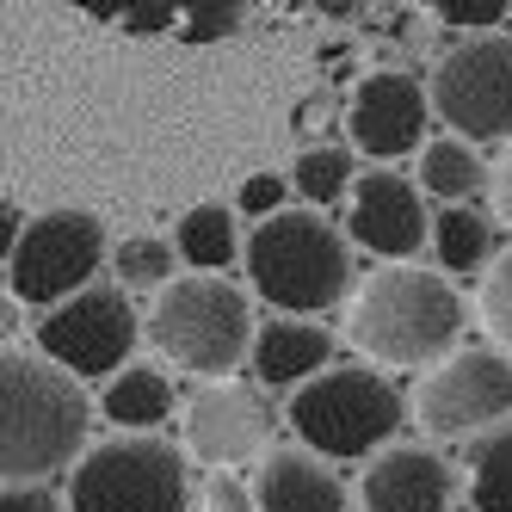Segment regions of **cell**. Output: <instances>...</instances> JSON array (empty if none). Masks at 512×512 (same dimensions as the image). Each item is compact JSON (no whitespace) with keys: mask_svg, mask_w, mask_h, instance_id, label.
Returning a JSON list of instances; mask_svg holds the SVG:
<instances>
[{"mask_svg":"<svg viewBox=\"0 0 512 512\" xmlns=\"http://www.w3.org/2000/svg\"><path fill=\"white\" fill-rule=\"evenodd\" d=\"M0 512H68V500H56L50 488H7Z\"/></svg>","mask_w":512,"mask_h":512,"instance_id":"obj_29","label":"cell"},{"mask_svg":"<svg viewBox=\"0 0 512 512\" xmlns=\"http://www.w3.org/2000/svg\"><path fill=\"white\" fill-rule=\"evenodd\" d=\"M475 315H482L488 340L512 358V247L482 272V284H475Z\"/></svg>","mask_w":512,"mask_h":512,"instance_id":"obj_24","label":"cell"},{"mask_svg":"<svg viewBox=\"0 0 512 512\" xmlns=\"http://www.w3.org/2000/svg\"><path fill=\"white\" fill-rule=\"evenodd\" d=\"M241 7H179V31L186 38H216V31H235Z\"/></svg>","mask_w":512,"mask_h":512,"instance_id":"obj_28","label":"cell"},{"mask_svg":"<svg viewBox=\"0 0 512 512\" xmlns=\"http://www.w3.org/2000/svg\"><path fill=\"white\" fill-rule=\"evenodd\" d=\"M173 266H179V253L161 235H130V241L112 247V278H118V290H149V297H161V290L179 278Z\"/></svg>","mask_w":512,"mask_h":512,"instance_id":"obj_23","label":"cell"},{"mask_svg":"<svg viewBox=\"0 0 512 512\" xmlns=\"http://www.w3.org/2000/svg\"><path fill=\"white\" fill-rule=\"evenodd\" d=\"M401 420H408V401L401 389L377 371V364H334L315 383H303L284 401V426L297 432V445L315 457H383L395 445Z\"/></svg>","mask_w":512,"mask_h":512,"instance_id":"obj_5","label":"cell"},{"mask_svg":"<svg viewBox=\"0 0 512 512\" xmlns=\"http://www.w3.org/2000/svg\"><path fill=\"white\" fill-rule=\"evenodd\" d=\"M198 512H260V500H253V482H241L235 469H204Z\"/></svg>","mask_w":512,"mask_h":512,"instance_id":"obj_27","label":"cell"},{"mask_svg":"<svg viewBox=\"0 0 512 512\" xmlns=\"http://www.w3.org/2000/svg\"><path fill=\"white\" fill-rule=\"evenodd\" d=\"M247 290L278 315L321 321L352 297V235L321 210H284L247 235Z\"/></svg>","mask_w":512,"mask_h":512,"instance_id":"obj_4","label":"cell"},{"mask_svg":"<svg viewBox=\"0 0 512 512\" xmlns=\"http://www.w3.org/2000/svg\"><path fill=\"white\" fill-rule=\"evenodd\" d=\"M432 13L445 31H463V38H488V31H506V19H512L506 0H438Z\"/></svg>","mask_w":512,"mask_h":512,"instance_id":"obj_25","label":"cell"},{"mask_svg":"<svg viewBox=\"0 0 512 512\" xmlns=\"http://www.w3.org/2000/svg\"><path fill=\"white\" fill-rule=\"evenodd\" d=\"M488 186H494V210L512 223V142H506V161H500V173L488 179Z\"/></svg>","mask_w":512,"mask_h":512,"instance_id":"obj_30","label":"cell"},{"mask_svg":"<svg viewBox=\"0 0 512 512\" xmlns=\"http://www.w3.org/2000/svg\"><path fill=\"white\" fill-rule=\"evenodd\" d=\"M142 334H149V346L173 364V371H186L198 383H229L253 358L260 321H253V297L235 278L179 272L161 297H149Z\"/></svg>","mask_w":512,"mask_h":512,"instance_id":"obj_3","label":"cell"},{"mask_svg":"<svg viewBox=\"0 0 512 512\" xmlns=\"http://www.w3.org/2000/svg\"><path fill=\"white\" fill-rule=\"evenodd\" d=\"M432 112L463 142H512V31L457 38L432 68Z\"/></svg>","mask_w":512,"mask_h":512,"instance_id":"obj_9","label":"cell"},{"mask_svg":"<svg viewBox=\"0 0 512 512\" xmlns=\"http://www.w3.org/2000/svg\"><path fill=\"white\" fill-rule=\"evenodd\" d=\"M284 198H290V179H284V173H247L241 192H235V210L253 216V229H260V223H272V216L290 210Z\"/></svg>","mask_w":512,"mask_h":512,"instance_id":"obj_26","label":"cell"},{"mask_svg":"<svg viewBox=\"0 0 512 512\" xmlns=\"http://www.w3.org/2000/svg\"><path fill=\"white\" fill-rule=\"evenodd\" d=\"M432 198L395 167H371L358 173L352 204H346V235L352 247L377 253L383 266H414V253L432 247Z\"/></svg>","mask_w":512,"mask_h":512,"instance_id":"obj_13","label":"cell"},{"mask_svg":"<svg viewBox=\"0 0 512 512\" xmlns=\"http://www.w3.org/2000/svg\"><path fill=\"white\" fill-rule=\"evenodd\" d=\"M235 204H192L186 216L173 223V253H179V266L186 272H216V278H229L235 260H247V235L235 223Z\"/></svg>","mask_w":512,"mask_h":512,"instance_id":"obj_18","label":"cell"},{"mask_svg":"<svg viewBox=\"0 0 512 512\" xmlns=\"http://www.w3.org/2000/svg\"><path fill=\"white\" fill-rule=\"evenodd\" d=\"M253 500L260 512H346V482L334 475V463L290 445V451H272L253 475Z\"/></svg>","mask_w":512,"mask_h":512,"instance_id":"obj_16","label":"cell"},{"mask_svg":"<svg viewBox=\"0 0 512 512\" xmlns=\"http://www.w3.org/2000/svg\"><path fill=\"white\" fill-rule=\"evenodd\" d=\"M62 500H68V512H186L198 494H192L179 445L112 432L75 463Z\"/></svg>","mask_w":512,"mask_h":512,"instance_id":"obj_6","label":"cell"},{"mask_svg":"<svg viewBox=\"0 0 512 512\" xmlns=\"http://www.w3.org/2000/svg\"><path fill=\"white\" fill-rule=\"evenodd\" d=\"M179 438L186 457H198L204 469H241V463H266L272 451V408L260 383H198L179 408Z\"/></svg>","mask_w":512,"mask_h":512,"instance_id":"obj_11","label":"cell"},{"mask_svg":"<svg viewBox=\"0 0 512 512\" xmlns=\"http://www.w3.org/2000/svg\"><path fill=\"white\" fill-rule=\"evenodd\" d=\"M352 186H358V161L352 149H303L297 167H290V192L303 198V210H334V204H352Z\"/></svg>","mask_w":512,"mask_h":512,"instance_id":"obj_21","label":"cell"},{"mask_svg":"<svg viewBox=\"0 0 512 512\" xmlns=\"http://www.w3.org/2000/svg\"><path fill=\"white\" fill-rule=\"evenodd\" d=\"M432 260L445 278H482L500 253H494V223L488 210L475 204H451V210H432Z\"/></svg>","mask_w":512,"mask_h":512,"instance_id":"obj_20","label":"cell"},{"mask_svg":"<svg viewBox=\"0 0 512 512\" xmlns=\"http://www.w3.org/2000/svg\"><path fill=\"white\" fill-rule=\"evenodd\" d=\"M469 506L512 512V420L469 445Z\"/></svg>","mask_w":512,"mask_h":512,"instance_id":"obj_22","label":"cell"},{"mask_svg":"<svg viewBox=\"0 0 512 512\" xmlns=\"http://www.w3.org/2000/svg\"><path fill=\"white\" fill-rule=\"evenodd\" d=\"M457 475L432 445H389L358 469V506L364 512H451Z\"/></svg>","mask_w":512,"mask_h":512,"instance_id":"obj_14","label":"cell"},{"mask_svg":"<svg viewBox=\"0 0 512 512\" xmlns=\"http://www.w3.org/2000/svg\"><path fill=\"white\" fill-rule=\"evenodd\" d=\"M93 401L87 389L56 371L38 346L0 352V475L7 488H44L50 475H75V463L93 451Z\"/></svg>","mask_w":512,"mask_h":512,"instance_id":"obj_1","label":"cell"},{"mask_svg":"<svg viewBox=\"0 0 512 512\" xmlns=\"http://www.w3.org/2000/svg\"><path fill=\"white\" fill-rule=\"evenodd\" d=\"M105 260H112V247H105V223L93 210H44L25 223L19 247L0 266H7V297L50 315L93 290Z\"/></svg>","mask_w":512,"mask_h":512,"instance_id":"obj_7","label":"cell"},{"mask_svg":"<svg viewBox=\"0 0 512 512\" xmlns=\"http://www.w3.org/2000/svg\"><path fill=\"white\" fill-rule=\"evenodd\" d=\"M488 161H482V149L475 142H463V136H432L426 149H420V161H414V186L438 204V210H451V204H475L488 192Z\"/></svg>","mask_w":512,"mask_h":512,"instance_id":"obj_19","label":"cell"},{"mask_svg":"<svg viewBox=\"0 0 512 512\" xmlns=\"http://www.w3.org/2000/svg\"><path fill=\"white\" fill-rule=\"evenodd\" d=\"M432 93L426 81L414 75H401V68H377V75H364L346 99V136H352V149L358 155H371V161H420L426 149V130H432Z\"/></svg>","mask_w":512,"mask_h":512,"instance_id":"obj_12","label":"cell"},{"mask_svg":"<svg viewBox=\"0 0 512 512\" xmlns=\"http://www.w3.org/2000/svg\"><path fill=\"white\" fill-rule=\"evenodd\" d=\"M469 303L457 278H445L438 266H377L352 290L346 303V340L389 371V364H432L451 358L463 340Z\"/></svg>","mask_w":512,"mask_h":512,"instance_id":"obj_2","label":"cell"},{"mask_svg":"<svg viewBox=\"0 0 512 512\" xmlns=\"http://www.w3.org/2000/svg\"><path fill=\"white\" fill-rule=\"evenodd\" d=\"M247 371H253L260 389L297 395L321 371H334V334H327L321 321H303V315H272V321H260V340H253Z\"/></svg>","mask_w":512,"mask_h":512,"instance_id":"obj_15","label":"cell"},{"mask_svg":"<svg viewBox=\"0 0 512 512\" xmlns=\"http://www.w3.org/2000/svg\"><path fill=\"white\" fill-rule=\"evenodd\" d=\"M136 340H149V334H142L130 290H118V284H93L75 303L38 315V327H31V346L56 371H68L75 383H99V389L136 364Z\"/></svg>","mask_w":512,"mask_h":512,"instance_id":"obj_8","label":"cell"},{"mask_svg":"<svg viewBox=\"0 0 512 512\" xmlns=\"http://www.w3.org/2000/svg\"><path fill=\"white\" fill-rule=\"evenodd\" d=\"M414 420L432 438H488L512 420V358L500 346H457L414 389Z\"/></svg>","mask_w":512,"mask_h":512,"instance_id":"obj_10","label":"cell"},{"mask_svg":"<svg viewBox=\"0 0 512 512\" xmlns=\"http://www.w3.org/2000/svg\"><path fill=\"white\" fill-rule=\"evenodd\" d=\"M179 408H186V401L173 395V377L161 371V364H130V371H118L99 389V414L112 420V432H124V438H161V426Z\"/></svg>","mask_w":512,"mask_h":512,"instance_id":"obj_17","label":"cell"}]
</instances>
